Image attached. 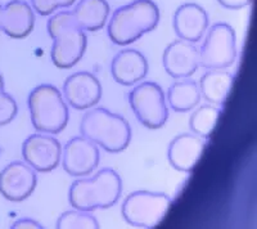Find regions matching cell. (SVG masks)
Returning a JSON list of instances; mask_svg holds the SVG:
<instances>
[{
  "mask_svg": "<svg viewBox=\"0 0 257 229\" xmlns=\"http://www.w3.org/2000/svg\"><path fill=\"white\" fill-rule=\"evenodd\" d=\"M160 22V9L153 0H134L112 15L107 33L113 44L125 47L151 33Z\"/></svg>",
  "mask_w": 257,
  "mask_h": 229,
  "instance_id": "cell-1",
  "label": "cell"
},
{
  "mask_svg": "<svg viewBox=\"0 0 257 229\" xmlns=\"http://www.w3.org/2000/svg\"><path fill=\"white\" fill-rule=\"evenodd\" d=\"M122 193V179L112 169H103L94 176L77 179L68 191V202L73 209L94 211L116 205Z\"/></svg>",
  "mask_w": 257,
  "mask_h": 229,
  "instance_id": "cell-2",
  "label": "cell"
},
{
  "mask_svg": "<svg viewBox=\"0 0 257 229\" xmlns=\"http://www.w3.org/2000/svg\"><path fill=\"white\" fill-rule=\"evenodd\" d=\"M48 34L53 39L50 58L58 68H72L82 59L88 38L70 11H61L48 20Z\"/></svg>",
  "mask_w": 257,
  "mask_h": 229,
  "instance_id": "cell-3",
  "label": "cell"
},
{
  "mask_svg": "<svg viewBox=\"0 0 257 229\" xmlns=\"http://www.w3.org/2000/svg\"><path fill=\"white\" fill-rule=\"evenodd\" d=\"M80 133L109 153H120L132 142V127L123 116L105 108H90L81 119Z\"/></svg>",
  "mask_w": 257,
  "mask_h": 229,
  "instance_id": "cell-4",
  "label": "cell"
},
{
  "mask_svg": "<svg viewBox=\"0 0 257 229\" xmlns=\"http://www.w3.org/2000/svg\"><path fill=\"white\" fill-rule=\"evenodd\" d=\"M27 104L32 125L39 133L54 135L67 127L68 104L59 89L52 84H41L32 89Z\"/></svg>",
  "mask_w": 257,
  "mask_h": 229,
  "instance_id": "cell-5",
  "label": "cell"
},
{
  "mask_svg": "<svg viewBox=\"0 0 257 229\" xmlns=\"http://www.w3.org/2000/svg\"><path fill=\"white\" fill-rule=\"evenodd\" d=\"M173 206L171 197L165 193L137 191L128 194L121 207L126 223L135 228L152 229L166 219Z\"/></svg>",
  "mask_w": 257,
  "mask_h": 229,
  "instance_id": "cell-6",
  "label": "cell"
},
{
  "mask_svg": "<svg viewBox=\"0 0 257 229\" xmlns=\"http://www.w3.org/2000/svg\"><path fill=\"white\" fill-rule=\"evenodd\" d=\"M199 48V66L207 70H226L237 59V35L233 27L220 22L206 31Z\"/></svg>",
  "mask_w": 257,
  "mask_h": 229,
  "instance_id": "cell-7",
  "label": "cell"
},
{
  "mask_svg": "<svg viewBox=\"0 0 257 229\" xmlns=\"http://www.w3.org/2000/svg\"><path fill=\"white\" fill-rule=\"evenodd\" d=\"M128 103L139 123L147 129H161L167 123L169 108L166 95L157 82H141L130 91Z\"/></svg>",
  "mask_w": 257,
  "mask_h": 229,
  "instance_id": "cell-8",
  "label": "cell"
},
{
  "mask_svg": "<svg viewBox=\"0 0 257 229\" xmlns=\"http://www.w3.org/2000/svg\"><path fill=\"white\" fill-rule=\"evenodd\" d=\"M22 156L36 173H49L61 164L62 146L52 134L36 133L24 142Z\"/></svg>",
  "mask_w": 257,
  "mask_h": 229,
  "instance_id": "cell-9",
  "label": "cell"
},
{
  "mask_svg": "<svg viewBox=\"0 0 257 229\" xmlns=\"http://www.w3.org/2000/svg\"><path fill=\"white\" fill-rule=\"evenodd\" d=\"M100 160L99 147L85 137H75L62 150V166L75 178L89 176L98 168Z\"/></svg>",
  "mask_w": 257,
  "mask_h": 229,
  "instance_id": "cell-10",
  "label": "cell"
},
{
  "mask_svg": "<svg viewBox=\"0 0 257 229\" xmlns=\"http://www.w3.org/2000/svg\"><path fill=\"white\" fill-rule=\"evenodd\" d=\"M36 184V171L26 162H11L0 171V194L11 202L27 200L35 191Z\"/></svg>",
  "mask_w": 257,
  "mask_h": 229,
  "instance_id": "cell-11",
  "label": "cell"
},
{
  "mask_svg": "<svg viewBox=\"0 0 257 229\" xmlns=\"http://www.w3.org/2000/svg\"><path fill=\"white\" fill-rule=\"evenodd\" d=\"M100 81L88 71H80L66 79L63 98L75 109H90L102 99Z\"/></svg>",
  "mask_w": 257,
  "mask_h": 229,
  "instance_id": "cell-12",
  "label": "cell"
},
{
  "mask_svg": "<svg viewBox=\"0 0 257 229\" xmlns=\"http://www.w3.org/2000/svg\"><path fill=\"white\" fill-rule=\"evenodd\" d=\"M165 71L174 79H188L199 67V48L185 40H175L162 56Z\"/></svg>",
  "mask_w": 257,
  "mask_h": 229,
  "instance_id": "cell-13",
  "label": "cell"
},
{
  "mask_svg": "<svg viewBox=\"0 0 257 229\" xmlns=\"http://www.w3.org/2000/svg\"><path fill=\"white\" fill-rule=\"evenodd\" d=\"M208 15L196 3L181 4L174 13L173 27L180 40L196 44L205 38L208 30Z\"/></svg>",
  "mask_w": 257,
  "mask_h": 229,
  "instance_id": "cell-14",
  "label": "cell"
},
{
  "mask_svg": "<svg viewBox=\"0 0 257 229\" xmlns=\"http://www.w3.org/2000/svg\"><path fill=\"white\" fill-rule=\"evenodd\" d=\"M205 139L198 135L184 133L171 141L167 151V159L175 170L190 173L196 169L205 152Z\"/></svg>",
  "mask_w": 257,
  "mask_h": 229,
  "instance_id": "cell-15",
  "label": "cell"
},
{
  "mask_svg": "<svg viewBox=\"0 0 257 229\" xmlns=\"http://www.w3.org/2000/svg\"><path fill=\"white\" fill-rule=\"evenodd\" d=\"M148 61L137 49H123L112 59L111 74L117 84L134 86L146 79L148 74Z\"/></svg>",
  "mask_w": 257,
  "mask_h": 229,
  "instance_id": "cell-16",
  "label": "cell"
},
{
  "mask_svg": "<svg viewBox=\"0 0 257 229\" xmlns=\"http://www.w3.org/2000/svg\"><path fill=\"white\" fill-rule=\"evenodd\" d=\"M35 12L25 0H11L3 7L2 31L12 39H25L34 31Z\"/></svg>",
  "mask_w": 257,
  "mask_h": 229,
  "instance_id": "cell-17",
  "label": "cell"
},
{
  "mask_svg": "<svg viewBox=\"0 0 257 229\" xmlns=\"http://www.w3.org/2000/svg\"><path fill=\"white\" fill-rule=\"evenodd\" d=\"M201 97L213 106H224L234 86V75L226 70H210L198 82Z\"/></svg>",
  "mask_w": 257,
  "mask_h": 229,
  "instance_id": "cell-18",
  "label": "cell"
},
{
  "mask_svg": "<svg viewBox=\"0 0 257 229\" xmlns=\"http://www.w3.org/2000/svg\"><path fill=\"white\" fill-rule=\"evenodd\" d=\"M111 8L107 0H77L72 11L75 21L84 31L95 33L107 25Z\"/></svg>",
  "mask_w": 257,
  "mask_h": 229,
  "instance_id": "cell-19",
  "label": "cell"
},
{
  "mask_svg": "<svg viewBox=\"0 0 257 229\" xmlns=\"http://www.w3.org/2000/svg\"><path fill=\"white\" fill-rule=\"evenodd\" d=\"M201 98L198 82L187 79L174 82L167 90L166 95V100L170 107L179 113L196 109L201 102Z\"/></svg>",
  "mask_w": 257,
  "mask_h": 229,
  "instance_id": "cell-20",
  "label": "cell"
},
{
  "mask_svg": "<svg viewBox=\"0 0 257 229\" xmlns=\"http://www.w3.org/2000/svg\"><path fill=\"white\" fill-rule=\"evenodd\" d=\"M221 116V108L213 104H205L193 112L189 119V128L193 134L202 139H210Z\"/></svg>",
  "mask_w": 257,
  "mask_h": 229,
  "instance_id": "cell-21",
  "label": "cell"
},
{
  "mask_svg": "<svg viewBox=\"0 0 257 229\" xmlns=\"http://www.w3.org/2000/svg\"><path fill=\"white\" fill-rule=\"evenodd\" d=\"M58 229H96L99 228V223L93 215L88 211L81 210H70L58 217L57 220Z\"/></svg>",
  "mask_w": 257,
  "mask_h": 229,
  "instance_id": "cell-22",
  "label": "cell"
},
{
  "mask_svg": "<svg viewBox=\"0 0 257 229\" xmlns=\"http://www.w3.org/2000/svg\"><path fill=\"white\" fill-rule=\"evenodd\" d=\"M77 0H31V7L34 12L40 16H52L58 9L70 8Z\"/></svg>",
  "mask_w": 257,
  "mask_h": 229,
  "instance_id": "cell-23",
  "label": "cell"
},
{
  "mask_svg": "<svg viewBox=\"0 0 257 229\" xmlns=\"http://www.w3.org/2000/svg\"><path fill=\"white\" fill-rule=\"evenodd\" d=\"M18 113V106L15 98L7 91H0V127L12 123Z\"/></svg>",
  "mask_w": 257,
  "mask_h": 229,
  "instance_id": "cell-24",
  "label": "cell"
},
{
  "mask_svg": "<svg viewBox=\"0 0 257 229\" xmlns=\"http://www.w3.org/2000/svg\"><path fill=\"white\" fill-rule=\"evenodd\" d=\"M219 4L221 7L226 9H233V11H237V9L245 8V7L251 6V3L253 0H217Z\"/></svg>",
  "mask_w": 257,
  "mask_h": 229,
  "instance_id": "cell-25",
  "label": "cell"
},
{
  "mask_svg": "<svg viewBox=\"0 0 257 229\" xmlns=\"http://www.w3.org/2000/svg\"><path fill=\"white\" fill-rule=\"evenodd\" d=\"M13 229H41L43 225H41L39 221L34 220V219H30V217H24V219H18L17 221H15L12 225Z\"/></svg>",
  "mask_w": 257,
  "mask_h": 229,
  "instance_id": "cell-26",
  "label": "cell"
},
{
  "mask_svg": "<svg viewBox=\"0 0 257 229\" xmlns=\"http://www.w3.org/2000/svg\"><path fill=\"white\" fill-rule=\"evenodd\" d=\"M0 91H4V79L2 74H0Z\"/></svg>",
  "mask_w": 257,
  "mask_h": 229,
  "instance_id": "cell-27",
  "label": "cell"
},
{
  "mask_svg": "<svg viewBox=\"0 0 257 229\" xmlns=\"http://www.w3.org/2000/svg\"><path fill=\"white\" fill-rule=\"evenodd\" d=\"M2 17H3V6L0 4V31H2Z\"/></svg>",
  "mask_w": 257,
  "mask_h": 229,
  "instance_id": "cell-28",
  "label": "cell"
}]
</instances>
